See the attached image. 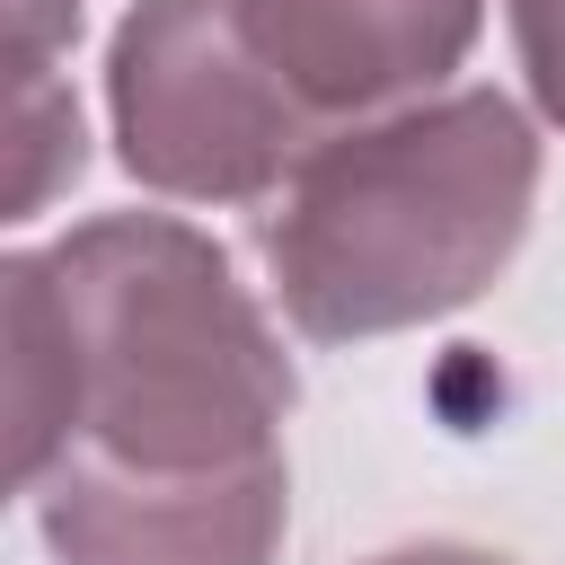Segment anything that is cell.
I'll list each match as a JSON object with an SVG mask.
<instances>
[{
    "instance_id": "5b68a950",
    "label": "cell",
    "mask_w": 565,
    "mask_h": 565,
    "mask_svg": "<svg viewBox=\"0 0 565 565\" xmlns=\"http://www.w3.org/2000/svg\"><path fill=\"white\" fill-rule=\"evenodd\" d=\"M238 9L318 124H362L441 97V79L486 35V0H238Z\"/></svg>"
},
{
    "instance_id": "6da1fadb",
    "label": "cell",
    "mask_w": 565,
    "mask_h": 565,
    "mask_svg": "<svg viewBox=\"0 0 565 565\" xmlns=\"http://www.w3.org/2000/svg\"><path fill=\"white\" fill-rule=\"evenodd\" d=\"M539 203V124L503 88H441L335 124L256 203L274 309L309 344L433 327L494 291Z\"/></svg>"
},
{
    "instance_id": "7a4b0ae2",
    "label": "cell",
    "mask_w": 565,
    "mask_h": 565,
    "mask_svg": "<svg viewBox=\"0 0 565 565\" xmlns=\"http://www.w3.org/2000/svg\"><path fill=\"white\" fill-rule=\"evenodd\" d=\"M35 256L71 344L62 459L124 477H238L282 459L300 371L212 230L177 212H97Z\"/></svg>"
},
{
    "instance_id": "277c9868",
    "label": "cell",
    "mask_w": 565,
    "mask_h": 565,
    "mask_svg": "<svg viewBox=\"0 0 565 565\" xmlns=\"http://www.w3.org/2000/svg\"><path fill=\"white\" fill-rule=\"evenodd\" d=\"M53 565H274L291 530V459L238 477H124L53 459L26 486Z\"/></svg>"
},
{
    "instance_id": "8992f818",
    "label": "cell",
    "mask_w": 565,
    "mask_h": 565,
    "mask_svg": "<svg viewBox=\"0 0 565 565\" xmlns=\"http://www.w3.org/2000/svg\"><path fill=\"white\" fill-rule=\"evenodd\" d=\"M88 168V132L62 79H18L9 97V221H35Z\"/></svg>"
},
{
    "instance_id": "52a82bcc",
    "label": "cell",
    "mask_w": 565,
    "mask_h": 565,
    "mask_svg": "<svg viewBox=\"0 0 565 565\" xmlns=\"http://www.w3.org/2000/svg\"><path fill=\"white\" fill-rule=\"evenodd\" d=\"M512 26V62L530 79V106L565 132V0H503Z\"/></svg>"
},
{
    "instance_id": "3957f363",
    "label": "cell",
    "mask_w": 565,
    "mask_h": 565,
    "mask_svg": "<svg viewBox=\"0 0 565 565\" xmlns=\"http://www.w3.org/2000/svg\"><path fill=\"white\" fill-rule=\"evenodd\" d=\"M106 124L124 177L168 203H265L335 132L238 0H132L106 35Z\"/></svg>"
},
{
    "instance_id": "9c48e42d",
    "label": "cell",
    "mask_w": 565,
    "mask_h": 565,
    "mask_svg": "<svg viewBox=\"0 0 565 565\" xmlns=\"http://www.w3.org/2000/svg\"><path fill=\"white\" fill-rule=\"evenodd\" d=\"M362 565H512V556L468 547V539H406V547H380V556H362Z\"/></svg>"
},
{
    "instance_id": "ba28073f",
    "label": "cell",
    "mask_w": 565,
    "mask_h": 565,
    "mask_svg": "<svg viewBox=\"0 0 565 565\" xmlns=\"http://www.w3.org/2000/svg\"><path fill=\"white\" fill-rule=\"evenodd\" d=\"M71 35H79V0H9V79H53Z\"/></svg>"
}]
</instances>
